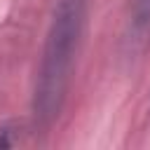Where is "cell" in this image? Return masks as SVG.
I'll use <instances>...</instances> for the list:
<instances>
[{"label": "cell", "instance_id": "cell-1", "mask_svg": "<svg viewBox=\"0 0 150 150\" xmlns=\"http://www.w3.org/2000/svg\"><path fill=\"white\" fill-rule=\"evenodd\" d=\"M84 16H87V0H59L54 9V19L47 33V42L38 70L35 103H33L35 120L45 127L61 110L75 52L84 28Z\"/></svg>", "mask_w": 150, "mask_h": 150}, {"label": "cell", "instance_id": "cell-2", "mask_svg": "<svg viewBox=\"0 0 150 150\" xmlns=\"http://www.w3.org/2000/svg\"><path fill=\"white\" fill-rule=\"evenodd\" d=\"M148 45H150V0H131L124 26V47L129 54H138Z\"/></svg>", "mask_w": 150, "mask_h": 150}]
</instances>
